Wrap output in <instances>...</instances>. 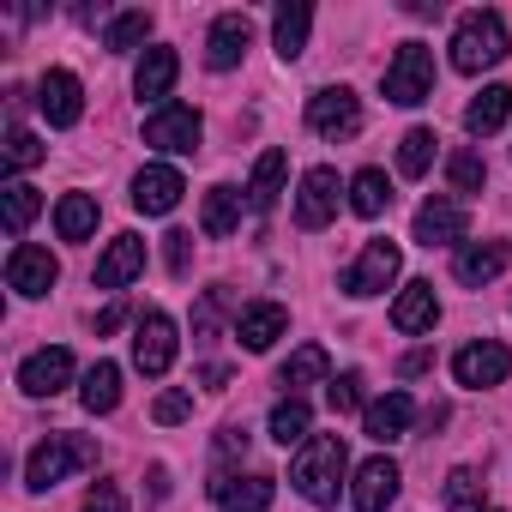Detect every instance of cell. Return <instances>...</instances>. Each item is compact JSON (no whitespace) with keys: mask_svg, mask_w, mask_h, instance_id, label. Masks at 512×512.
Here are the masks:
<instances>
[{"mask_svg":"<svg viewBox=\"0 0 512 512\" xmlns=\"http://www.w3.org/2000/svg\"><path fill=\"white\" fill-rule=\"evenodd\" d=\"M217 458L229 464V458H247V428L241 422H223L217 428Z\"/></svg>","mask_w":512,"mask_h":512,"instance_id":"obj_45","label":"cell"},{"mask_svg":"<svg viewBox=\"0 0 512 512\" xmlns=\"http://www.w3.org/2000/svg\"><path fill=\"white\" fill-rule=\"evenodd\" d=\"M175 73H181V55H175V49H145V55H139V73H133L139 103L163 109V103H169V91H175Z\"/></svg>","mask_w":512,"mask_h":512,"instance_id":"obj_21","label":"cell"},{"mask_svg":"<svg viewBox=\"0 0 512 512\" xmlns=\"http://www.w3.org/2000/svg\"><path fill=\"white\" fill-rule=\"evenodd\" d=\"M91 326H97V338H109V332H121V326H127V308L115 302V308H103V314H97Z\"/></svg>","mask_w":512,"mask_h":512,"instance_id":"obj_46","label":"cell"},{"mask_svg":"<svg viewBox=\"0 0 512 512\" xmlns=\"http://www.w3.org/2000/svg\"><path fill=\"white\" fill-rule=\"evenodd\" d=\"M410 422H416V398L410 392H386V398H374L368 410H362V428H368V440H404L410 434Z\"/></svg>","mask_w":512,"mask_h":512,"instance_id":"obj_23","label":"cell"},{"mask_svg":"<svg viewBox=\"0 0 512 512\" xmlns=\"http://www.w3.org/2000/svg\"><path fill=\"white\" fill-rule=\"evenodd\" d=\"M37 163H43V139L31 127H13L7 133V169L19 175V169H37Z\"/></svg>","mask_w":512,"mask_h":512,"instance_id":"obj_40","label":"cell"},{"mask_svg":"<svg viewBox=\"0 0 512 512\" xmlns=\"http://www.w3.org/2000/svg\"><path fill=\"white\" fill-rule=\"evenodd\" d=\"M392 278H398V241H368V247L356 253V266H350L338 284H344V296L368 302V296H380Z\"/></svg>","mask_w":512,"mask_h":512,"instance_id":"obj_8","label":"cell"},{"mask_svg":"<svg viewBox=\"0 0 512 512\" xmlns=\"http://www.w3.org/2000/svg\"><path fill=\"white\" fill-rule=\"evenodd\" d=\"M55 278H61V260H55L49 247L19 241V247L7 253V284H13L19 296H49V290H55Z\"/></svg>","mask_w":512,"mask_h":512,"instance_id":"obj_13","label":"cell"},{"mask_svg":"<svg viewBox=\"0 0 512 512\" xmlns=\"http://www.w3.org/2000/svg\"><path fill=\"white\" fill-rule=\"evenodd\" d=\"M464 229H470V217H464V205L446 199V193H434V199L416 211V223H410L416 247H452V241H464Z\"/></svg>","mask_w":512,"mask_h":512,"instance_id":"obj_14","label":"cell"},{"mask_svg":"<svg viewBox=\"0 0 512 512\" xmlns=\"http://www.w3.org/2000/svg\"><path fill=\"white\" fill-rule=\"evenodd\" d=\"M506 374H512V350H506L500 338L464 344V350L452 356V380H458V386H470V392H482V386H500Z\"/></svg>","mask_w":512,"mask_h":512,"instance_id":"obj_9","label":"cell"},{"mask_svg":"<svg viewBox=\"0 0 512 512\" xmlns=\"http://www.w3.org/2000/svg\"><path fill=\"white\" fill-rule=\"evenodd\" d=\"M344 470H350V446H344V434H314L308 446H296L290 482H296L302 500H314V506H338Z\"/></svg>","mask_w":512,"mask_h":512,"instance_id":"obj_1","label":"cell"},{"mask_svg":"<svg viewBox=\"0 0 512 512\" xmlns=\"http://www.w3.org/2000/svg\"><path fill=\"white\" fill-rule=\"evenodd\" d=\"M326 386H332L326 398H332V410H338V416H356V410H368V398H362V386H368V380H362L356 368H344V374H338V380H326Z\"/></svg>","mask_w":512,"mask_h":512,"instance_id":"obj_39","label":"cell"},{"mask_svg":"<svg viewBox=\"0 0 512 512\" xmlns=\"http://www.w3.org/2000/svg\"><path fill=\"white\" fill-rule=\"evenodd\" d=\"M272 440H278V446H308V440H314V410H308L302 398H284V404L272 410Z\"/></svg>","mask_w":512,"mask_h":512,"instance_id":"obj_32","label":"cell"},{"mask_svg":"<svg viewBox=\"0 0 512 512\" xmlns=\"http://www.w3.org/2000/svg\"><path fill=\"white\" fill-rule=\"evenodd\" d=\"M284 169H290L284 151H260V163H253V181H247V205H253V211H272V205H278Z\"/></svg>","mask_w":512,"mask_h":512,"instance_id":"obj_28","label":"cell"},{"mask_svg":"<svg viewBox=\"0 0 512 512\" xmlns=\"http://www.w3.org/2000/svg\"><path fill=\"white\" fill-rule=\"evenodd\" d=\"M73 470H97V440H85V434H49V440L25 458V488H31V494H49V488L67 482Z\"/></svg>","mask_w":512,"mask_h":512,"instance_id":"obj_3","label":"cell"},{"mask_svg":"<svg viewBox=\"0 0 512 512\" xmlns=\"http://www.w3.org/2000/svg\"><path fill=\"white\" fill-rule=\"evenodd\" d=\"M145 272V241L139 235H115L109 247H103V260H97V290H127L133 278Z\"/></svg>","mask_w":512,"mask_h":512,"instance_id":"obj_20","label":"cell"},{"mask_svg":"<svg viewBox=\"0 0 512 512\" xmlns=\"http://www.w3.org/2000/svg\"><path fill=\"white\" fill-rule=\"evenodd\" d=\"M181 193H187V181L169 163H151V169L133 175V211H145V217H169L181 205Z\"/></svg>","mask_w":512,"mask_h":512,"instance_id":"obj_15","label":"cell"},{"mask_svg":"<svg viewBox=\"0 0 512 512\" xmlns=\"http://www.w3.org/2000/svg\"><path fill=\"white\" fill-rule=\"evenodd\" d=\"M434 320H440V296H434V284H428V278L404 284L398 302H392V326L410 332V338H422V332H434Z\"/></svg>","mask_w":512,"mask_h":512,"instance_id":"obj_22","label":"cell"},{"mask_svg":"<svg viewBox=\"0 0 512 512\" xmlns=\"http://www.w3.org/2000/svg\"><path fill=\"white\" fill-rule=\"evenodd\" d=\"M386 97L404 103V109H416V103L434 97V49H428V43H404V49L386 61Z\"/></svg>","mask_w":512,"mask_h":512,"instance_id":"obj_4","label":"cell"},{"mask_svg":"<svg viewBox=\"0 0 512 512\" xmlns=\"http://www.w3.org/2000/svg\"><path fill=\"white\" fill-rule=\"evenodd\" d=\"M211 500H217L223 512H272V500H278V482H272L266 470H253V476L217 470V476H211Z\"/></svg>","mask_w":512,"mask_h":512,"instance_id":"obj_10","label":"cell"},{"mask_svg":"<svg viewBox=\"0 0 512 512\" xmlns=\"http://www.w3.org/2000/svg\"><path fill=\"white\" fill-rule=\"evenodd\" d=\"M308 127L320 139H356L362 133V97L350 85H326L308 97Z\"/></svg>","mask_w":512,"mask_h":512,"instance_id":"obj_6","label":"cell"},{"mask_svg":"<svg viewBox=\"0 0 512 512\" xmlns=\"http://www.w3.org/2000/svg\"><path fill=\"white\" fill-rule=\"evenodd\" d=\"M79 398H85V410H91V416H109V410L121 404V368H115V362H91V368H85Z\"/></svg>","mask_w":512,"mask_h":512,"instance_id":"obj_29","label":"cell"},{"mask_svg":"<svg viewBox=\"0 0 512 512\" xmlns=\"http://www.w3.org/2000/svg\"><path fill=\"white\" fill-rule=\"evenodd\" d=\"M398 482H404V470H398L392 458H368V464L356 470L350 506H356V512H386V506L398 500Z\"/></svg>","mask_w":512,"mask_h":512,"instance_id":"obj_19","label":"cell"},{"mask_svg":"<svg viewBox=\"0 0 512 512\" xmlns=\"http://www.w3.org/2000/svg\"><path fill=\"white\" fill-rule=\"evenodd\" d=\"M506 266H512V247H506V241H464L458 260H452V278H458L464 290H482V284H494Z\"/></svg>","mask_w":512,"mask_h":512,"instance_id":"obj_16","label":"cell"},{"mask_svg":"<svg viewBox=\"0 0 512 512\" xmlns=\"http://www.w3.org/2000/svg\"><path fill=\"white\" fill-rule=\"evenodd\" d=\"M446 175H452V187H458V193H482V181H488V163H482V157L464 145V151H452V157H446Z\"/></svg>","mask_w":512,"mask_h":512,"instance_id":"obj_38","label":"cell"},{"mask_svg":"<svg viewBox=\"0 0 512 512\" xmlns=\"http://www.w3.org/2000/svg\"><path fill=\"white\" fill-rule=\"evenodd\" d=\"M428 362H434V356H428V350H410V356H404V374H422V368H428Z\"/></svg>","mask_w":512,"mask_h":512,"instance_id":"obj_48","label":"cell"},{"mask_svg":"<svg viewBox=\"0 0 512 512\" xmlns=\"http://www.w3.org/2000/svg\"><path fill=\"white\" fill-rule=\"evenodd\" d=\"M145 37H151V13H139V7H133V13H115V19H109V31H103V49L127 55V49H139Z\"/></svg>","mask_w":512,"mask_h":512,"instance_id":"obj_34","label":"cell"},{"mask_svg":"<svg viewBox=\"0 0 512 512\" xmlns=\"http://www.w3.org/2000/svg\"><path fill=\"white\" fill-rule=\"evenodd\" d=\"M434 145H440V139H434V127H410V133L398 139V169H404L410 181H416V175H428V163H434Z\"/></svg>","mask_w":512,"mask_h":512,"instance_id":"obj_35","label":"cell"},{"mask_svg":"<svg viewBox=\"0 0 512 512\" xmlns=\"http://www.w3.org/2000/svg\"><path fill=\"white\" fill-rule=\"evenodd\" d=\"M229 308V290L217 284V290H205V302H199V314H193V332L199 338H211V326H217V314Z\"/></svg>","mask_w":512,"mask_h":512,"instance_id":"obj_42","label":"cell"},{"mask_svg":"<svg viewBox=\"0 0 512 512\" xmlns=\"http://www.w3.org/2000/svg\"><path fill=\"white\" fill-rule=\"evenodd\" d=\"M199 133H205V121H199L193 103H163V109L145 115V145H157L169 157H193L199 151Z\"/></svg>","mask_w":512,"mask_h":512,"instance_id":"obj_5","label":"cell"},{"mask_svg":"<svg viewBox=\"0 0 512 512\" xmlns=\"http://www.w3.org/2000/svg\"><path fill=\"white\" fill-rule=\"evenodd\" d=\"M512 55V37H506V19L494 7H476L452 25V67L458 73H488Z\"/></svg>","mask_w":512,"mask_h":512,"instance_id":"obj_2","label":"cell"},{"mask_svg":"<svg viewBox=\"0 0 512 512\" xmlns=\"http://www.w3.org/2000/svg\"><path fill=\"white\" fill-rule=\"evenodd\" d=\"M175 320L169 314H139V326H133V368L139 374H151V380H163L169 368H175Z\"/></svg>","mask_w":512,"mask_h":512,"instance_id":"obj_7","label":"cell"},{"mask_svg":"<svg viewBox=\"0 0 512 512\" xmlns=\"http://www.w3.org/2000/svg\"><path fill=\"white\" fill-rule=\"evenodd\" d=\"M163 260H169L175 278H187V266H193V235H187V229H169V235H163Z\"/></svg>","mask_w":512,"mask_h":512,"instance_id":"obj_41","label":"cell"},{"mask_svg":"<svg viewBox=\"0 0 512 512\" xmlns=\"http://www.w3.org/2000/svg\"><path fill=\"white\" fill-rule=\"evenodd\" d=\"M247 43H253V19H247V13H223V19L211 25V37H205V67H211V73L241 67Z\"/></svg>","mask_w":512,"mask_h":512,"instance_id":"obj_18","label":"cell"},{"mask_svg":"<svg viewBox=\"0 0 512 512\" xmlns=\"http://www.w3.org/2000/svg\"><path fill=\"white\" fill-rule=\"evenodd\" d=\"M19 386L31 392V398H55V392H67L73 386V350H37V356H25L19 362Z\"/></svg>","mask_w":512,"mask_h":512,"instance_id":"obj_17","label":"cell"},{"mask_svg":"<svg viewBox=\"0 0 512 512\" xmlns=\"http://www.w3.org/2000/svg\"><path fill=\"white\" fill-rule=\"evenodd\" d=\"M392 205V181H386V169H362L356 181H350V211L356 217H380Z\"/></svg>","mask_w":512,"mask_h":512,"instance_id":"obj_33","label":"cell"},{"mask_svg":"<svg viewBox=\"0 0 512 512\" xmlns=\"http://www.w3.org/2000/svg\"><path fill=\"white\" fill-rule=\"evenodd\" d=\"M326 374H332L326 350H320V344H302V350L278 368V386H284V398H302V392H308V386H320Z\"/></svg>","mask_w":512,"mask_h":512,"instance_id":"obj_27","label":"cell"},{"mask_svg":"<svg viewBox=\"0 0 512 512\" xmlns=\"http://www.w3.org/2000/svg\"><path fill=\"white\" fill-rule=\"evenodd\" d=\"M284 332H290V314H284L278 302H253V308L235 314V338H241L247 350H272Z\"/></svg>","mask_w":512,"mask_h":512,"instance_id":"obj_24","label":"cell"},{"mask_svg":"<svg viewBox=\"0 0 512 512\" xmlns=\"http://www.w3.org/2000/svg\"><path fill=\"white\" fill-rule=\"evenodd\" d=\"M308 31H314V7H308V0H284V7L272 13V49L284 61H296L308 49Z\"/></svg>","mask_w":512,"mask_h":512,"instance_id":"obj_25","label":"cell"},{"mask_svg":"<svg viewBox=\"0 0 512 512\" xmlns=\"http://www.w3.org/2000/svg\"><path fill=\"white\" fill-rule=\"evenodd\" d=\"M37 109H43L49 127H79V121H85V85H79L67 67H49V73L37 79Z\"/></svg>","mask_w":512,"mask_h":512,"instance_id":"obj_11","label":"cell"},{"mask_svg":"<svg viewBox=\"0 0 512 512\" xmlns=\"http://www.w3.org/2000/svg\"><path fill=\"white\" fill-rule=\"evenodd\" d=\"M338 193H344V181H338V169H308L302 175V187H296V223L302 229H326L332 217H338Z\"/></svg>","mask_w":512,"mask_h":512,"instance_id":"obj_12","label":"cell"},{"mask_svg":"<svg viewBox=\"0 0 512 512\" xmlns=\"http://www.w3.org/2000/svg\"><path fill=\"white\" fill-rule=\"evenodd\" d=\"M199 380H205V386H211V392H223V386H229V368H217V362H211V368H205V374H199Z\"/></svg>","mask_w":512,"mask_h":512,"instance_id":"obj_47","label":"cell"},{"mask_svg":"<svg viewBox=\"0 0 512 512\" xmlns=\"http://www.w3.org/2000/svg\"><path fill=\"white\" fill-rule=\"evenodd\" d=\"M506 115H512V91H506V85H482V91L470 97V109H464V133L488 139V133L506 127Z\"/></svg>","mask_w":512,"mask_h":512,"instance_id":"obj_26","label":"cell"},{"mask_svg":"<svg viewBox=\"0 0 512 512\" xmlns=\"http://www.w3.org/2000/svg\"><path fill=\"white\" fill-rule=\"evenodd\" d=\"M55 229H61V241H85V235L97 229V199H91V193H61Z\"/></svg>","mask_w":512,"mask_h":512,"instance_id":"obj_31","label":"cell"},{"mask_svg":"<svg viewBox=\"0 0 512 512\" xmlns=\"http://www.w3.org/2000/svg\"><path fill=\"white\" fill-rule=\"evenodd\" d=\"M43 211V193L37 187H25V181H7V235L19 241L25 229H31V217Z\"/></svg>","mask_w":512,"mask_h":512,"instance_id":"obj_36","label":"cell"},{"mask_svg":"<svg viewBox=\"0 0 512 512\" xmlns=\"http://www.w3.org/2000/svg\"><path fill=\"white\" fill-rule=\"evenodd\" d=\"M446 512H482V476L470 464H458L446 476Z\"/></svg>","mask_w":512,"mask_h":512,"instance_id":"obj_37","label":"cell"},{"mask_svg":"<svg viewBox=\"0 0 512 512\" xmlns=\"http://www.w3.org/2000/svg\"><path fill=\"white\" fill-rule=\"evenodd\" d=\"M85 512H127V494H121L115 482H91V494H85Z\"/></svg>","mask_w":512,"mask_h":512,"instance_id":"obj_44","label":"cell"},{"mask_svg":"<svg viewBox=\"0 0 512 512\" xmlns=\"http://www.w3.org/2000/svg\"><path fill=\"white\" fill-rule=\"evenodd\" d=\"M235 223H241V193H235V187H211V193H205V211H199V229H205L211 241H223Z\"/></svg>","mask_w":512,"mask_h":512,"instance_id":"obj_30","label":"cell"},{"mask_svg":"<svg viewBox=\"0 0 512 512\" xmlns=\"http://www.w3.org/2000/svg\"><path fill=\"white\" fill-rule=\"evenodd\" d=\"M151 416H157L163 428H175V422H187V416H193V398H187V392H163V398L151 404Z\"/></svg>","mask_w":512,"mask_h":512,"instance_id":"obj_43","label":"cell"}]
</instances>
